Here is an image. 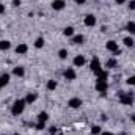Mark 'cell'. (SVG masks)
<instances>
[{
    "mask_svg": "<svg viewBox=\"0 0 135 135\" xmlns=\"http://www.w3.org/2000/svg\"><path fill=\"white\" fill-rule=\"evenodd\" d=\"M44 127H46V123H38V124H36V129H38V131H42Z\"/></svg>",
    "mask_w": 135,
    "mask_h": 135,
    "instance_id": "obj_28",
    "label": "cell"
},
{
    "mask_svg": "<svg viewBox=\"0 0 135 135\" xmlns=\"http://www.w3.org/2000/svg\"><path fill=\"white\" fill-rule=\"evenodd\" d=\"M57 86H58L57 80H49V82H47V90H49V91H55Z\"/></svg>",
    "mask_w": 135,
    "mask_h": 135,
    "instance_id": "obj_17",
    "label": "cell"
},
{
    "mask_svg": "<svg viewBox=\"0 0 135 135\" xmlns=\"http://www.w3.org/2000/svg\"><path fill=\"white\" fill-rule=\"evenodd\" d=\"M118 98H119V102L124 105H132V102H134V96L131 93H126V91H121Z\"/></svg>",
    "mask_w": 135,
    "mask_h": 135,
    "instance_id": "obj_2",
    "label": "cell"
},
{
    "mask_svg": "<svg viewBox=\"0 0 135 135\" xmlns=\"http://www.w3.org/2000/svg\"><path fill=\"white\" fill-rule=\"evenodd\" d=\"M14 135H19V134H14Z\"/></svg>",
    "mask_w": 135,
    "mask_h": 135,
    "instance_id": "obj_37",
    "label": "cell"
},
{
    "mask_svg": "<svg viewBox=\"0 0 135 135\" xmlns=\"http://www.w3.org/2000/svg\"><path fill=\"white\" fill-rule=\"evenodd\" d=\"M85 63H86V60H85L83 55H77V57L74 58V66L75 68H82Z\"/></svg>",
    "mask_w": 135,
    "mask_h": 135,
    "instance_id": "obj_9",
    "label": "cell"
},
{
    "mask_svg": "<svg viewBox=\"0 0 135 135\" xmlns=\"http://www.w3.org/2000/svg\"><path fill=\"white\" fill-rule=\"evenodd\" d=\"M49 119V115H47V112H41L39 115H38V123H46Z\"/></svg>",
    "mask_w": 135,
    "mask_h": 135,
    "instance_id": "obj_18",
    "label": "cell"
},
{
    "mask_svg": "<svg viewBox=\"0 0 135 135\" xmlns=\"http://www.w3.org/2000/svg\"><path fill=\"white\" fill-rule=\"evenodd\" d=\"M96 75H98V80H107V79H108V72H107L105 69H101Z\"/></svg>",
    "mask_w": 135,
    "mask_h": 135,
    "instance_id": "obj_16",
    "label": "cell"
},
{
    "mask_svg": "<svg viewBox=\"0 0 135 135\" xmlns=\"http://www.w3.org/2000/svg\"><path fill=\"white\" fill-rule=\"evenodd\" d=\"M36 98H38V96H36L35 93H28V94L25 96V102H27V104H33V102L36 101Z\"/></svg>",
    "mask_w": 135,
    "mask_h": 135,
    "instance_id": "obj_20",
    "label": "cell"
},
{
    "mask_svg": "<svg viewBox=\"0 0 135 135\" xmlns=\"http://www.w3.org/2000/svg\"><path fill=\"white\" fill-rule=\"evenodd\" d=\"M42 46H44V38H42V36L36 38V41H35V47H36V49H41Z\"/></svg>",
    "mask_w": 135,
    "mask_h": 135,
    "instance_id": "obj_23",
    "label": "cell"
},
{
    "mask_svg": "<svg viewBox=\"0 0 135 135\" xmlns=\"http://www.w3.org/2000/svg\"><path fill=\"white\" fill-rule=\"evenodd\" d=\"M8 82H9V74H8V72L2 74V75H0V88H3L5 85H8Z\"/></svg>",
    "mask_w": 135,
    "mask_h": 135,
    "instance_id": "obj_12",
    "label": "cell"
},
{
    "mask_svg": "<svg viewBox=\"0 0 135 135\" xmlns=\"http://www.w3.org/2000/svg\"><path fill=\"white\" fill-rule=\"evenodd\" d=\"M101 132H102L101 126H93V127H91V134L93 135H99Z\"/></svg>",
    "mask_w": 135,
    "mask_h": 135,
    "instance_id": "obj_26",
    "label": "cell"
},
{
    "mask_svg": "<svg viewBox=\"0 0 135 135\" xmlns=\"http://www.w3.org/2000/svg\"><path fill=\"white\" fill-rule=\"evenodd\" d=\"M101 135H113L112 132H101Z\"/></svg>",
    "mask_w": 135,
    "mask_h": 135,
    "instance_id": "obj_35",
    "label": "cell"
},
{
    "mask_svg": "<svg viewBox=\"0 0 135 135\" xmlns=\"http://www.w3.org/2000/svg\"><path fill=\"white\" fill-rule=\"evenodd\" d=\"M129 9L135 11V0H131V2H129Z\"/></svg>",
    "mask_w": 135,
    "mask_h": 135,
    "instance_id": "obj_29",
    "label": "cell"
},
{
    "mask_svg": "<svg viewBox=\"0 0 135 135\" xmlns=\"http://www.w3.org/2000/svg\"><path fill=\"white\" fill-rule=\"evenodd\" d=\"M126 30H127L131 35H135V22H127V25H126Z\"/></svg>",
    "mask_w": 135,
    "mask_h": 135,
    "instance_id": "obj_22",
    "label": "cell"
},
{
    "mask_svg": "<svg viewBox=\"0 0 135 135\" xmlns=\"http://www.w3.org/2000/svg\"><path fill=\"white\" fill-rule=\"evenodd\" d=\"M11 47V42L9 41H6V39H2L0 41V50H8Z\"/></svg>",
    "mask_w": 135,
    "mask_h": 135,
    "instance_id": "obj_19",
    "label": "cell"
},
{
    "mask_svg": "<svg viewBox=\"0 0 135 135\" xmlns=\"http://www.w3.org/2000/svg\"><path fill=\"white\" fill-rule=\"evenodd\" d=\"M96 90L104 96V94L107 93V90H108V83H107V80H96Z\"/></svg>",
    "mask_w": 135,
    "mask_h": 135,
    "instance_id": "obj_4",
    "label": "cell"
},
{
    "mask_svg": "<svg viewBox=\"0 0 135 135\" xmlns=\"http://www.w3.org/2000/svg\"><path fill=\"white\" fill-rule=\"evenodd\" d=\"M63 75H65V79L69 80V82H72V80H75V77H77V74H75V71H74V68H68L66 71L63 72Z\"/></svg>",
    "mask_w": 135,
    "mask_h": 135,
    "instance_id": "obj_5",
    "label": "cell"
},
{
    "mask_svg": "<svg viewBox=\"0 0 135 135\" xmlns=\"http://www.w3.org/2000/svg\"><path fill=\"white\" fill-rule=\"evenodd\" d=\"M82 104H83V101H82L80 98H72V99L68 101V105H69L71 108H80Z\"/></svg>",
    "mask_w": 135,
    "mask_h": 135,
    "instance_id": "obj_6",
    "label": "cell"
},
{
    "mask_svg": "<svg viewBox=\"0 0 135 135\" xmlns=\"http://www.w3.org/2000/svg\"><path fill=\"white\" fill-rule=\"evenodd\" d=\"M105 49H107L108 52L115 54V55L121 54V50H119V47H118V42H116V41H107V44H105Z\"/></svg>",
    "mask_w": 135,
    "mask_h": 135,
    "instance_id": "obj_3",
    "label": "cell"
},
{
    "mask_svg": "<svg viewBox=\"0 0 135 135\" xmlns=\"http://www.w3.org/2000/svg\"><path fill=\"white\" fill-rule=\"evenodd\" d=\"M65 6H66V2L65 0H54L52 2V8L55 11H61V9H65Z\"/></svg>",
    "mask_w": 135,
    "mask_h": 135,
    "instance_id": "obj_8",
    "label": "cell"
},
{
    "mask_svg": "<svg viewBox=\"0 0 135 135\" xmlns=\"http://www.w3.org/2000/svg\"><path fill=\"white\" fill-rule=\"evenodd\" d=\"M58 134V129L57 127H50V135H57Z\"/></svg>",
    "mask_w": 135,
    "mask_h": 135,
    "instance_id": "obj_30",
    "label": "cell"
},
{
    "mask_svg": "<svg viewBox=\"0 0 135 135\" xmlns=\"http://www.w3.org/2000/svg\"><path fill=\"white\" fill-rule=\"evenodd\" d=\"M83 41H85V36L83 35H75V36H72V42L74 44H83Z\"/></svg>",
    "mask_w": 135,
    "mask_h": 135,
    "instance_id": "obj_15",
    "label": "cell"
},
{
    "mask_svg": "<svg viewBox=\"0 0 135 135\" xmlns=\"http://www.w3.org/2000/svg\"><path fill=\"white\" fill-rule=\"evenodd\" d=\"M2 13H5V5L0 3V14H2Z\"/></svg>",
    "mask_w": 135,
    "mask_h": 135,
    "instance_id": "obj_33",
    "label": "cell"
},
{
    "mask_svg": "<svg viewBox=\"0 0 135 135\" xmlns=\"http://www.w3.org/2000/svg\"><path fill=\"white\" fill-rule=\"evenodd\" d=\"M118 66V61H116V58H108L107 61H105V68L107 69H113V68Z\"/></svg>",
    "mask_w": 135,
    "mask_h": 135,
    "instance_id": "obj_14",
    "label": "cell"
},
{
    "mask_svg": "<svg viewBox=\"0 0 135 135\" xmlns=\"http://www.w3.org/2000/svg\"><path fill=\"white\" fill-rule=\"evenodd\" d=\"M127 85L135 86V75H132V77H129V79H127Z\"/></svg>",
    "mask_w": 135,
    "mask_h": 135,
    "instance_id": "obj_27",
    "label": "cell"
},
{
    "mask_svg": "<svg viewBox=\"0 0 135 135\" xmlns=\"http://www.w3.org/2000/svg\"><path fill=\"white\" fill-rule=\"evenodd\" d=\"M132 121H134V123H135V115H134V116H132Z\"/></svg>",
    "mask_w": 135,
    "mask_h": 135,
    "instance_id": "obj_36",
    "label": "cell"
},
{
    "mask_svg": "<svg viewBox=\"0 0 135 135\" xmlns=\"http://www.w3.org/2000/svg\"><path fill=\"white\" fill-rule=\"evenodd\" d=\"M123 42H124V46H126V47H134V39H132V38H131V36H127V38H124V39H123Z\"/></svg>",
    "mask_w": 135,
    "mask_h": 135,
    "instance_id": "obj_21",
    "label": "cell"
},
{
    "mask_svg": "<svg viewBox=\"0 0 135 135\" xmlns=\"http://www.w3.org/2000/svg\"><path fill=\"white\" fill-rule=\"evenodd\" d=\"M96 16H93V14H88V16H85V19H83V24L86 25V27H94L96 25Z\"/></svg>",
    "mask_w": 135,
    "mask_h": 135,
    "instance_id": "obj_7",
    "label": "cell"
},
{
    "mask_svg": "<svg viewBox=\"0 0 135 135\" xmlns=\"http://www.w3.org/2000/svg\"><path fill=\"white\" fill-rule=\"evenodd\" d=\"M13 74H14L16 77H24V75H25V69L22 66H16L13 69Z\"/></svg>",
    "mask_w": 135,
    "mask_h": 135,
    "instance_id": "obj_13",
    "label": "cell"
},
{
    "mask_svg": "<svg viewBox=\"0 0 135 135\" xmlns=\"http://www.w3.org/2000/svg\"><path fill=\"white\" fill-rule=\"evenodd\" d=\"M74 2H75L77 5H85V2H86V0H74Z\"/></svg>",
    "mask_w": 135,
    "mask_h": 135,
    "instance_id": "obj_32",
    "label": "cell"
},
{
    "mask_svg": "<svg viewBox=\"0 0 135 135\" xmlns=\"http://www.w3.org/2000/svg\"><path fill=\"white\" fill-rule=\"evenodd\" d=\"M58 57H60L61 60H66L68 58V50L66 49H60V50H58Z\"/></svg>",
    "mask_w": 135,
    "mask_h": 135,
    "instance_id": "obj_24",
    "label": "cell"
},
{
    "mask_svg": "<svg viewBox=\"0 0 135 135\" xmlns=\"http://www.w3.org/2000/svg\"><path fill=\"white\" fill-rule=\"evenodd\" d=\"M25 105H27V102H25V99H17V101H16L14 104H13V107H11V113H13L14 116L21 115V113L24 112Z\"/></svg>",
    "mask_w": 135,
    "mask_h": 135,
    "instance_id": "obj_1",
    "label": "cell"
},
{
    "mask_svg": "<svg viewBox=\"0 0 135 135\" xmlns=\"http://www.w3.org/2000/svg\"><path fill=\"white\" fill-rule=\"evenodd\" d=\"M101 69H102V66H101V63H99V60L98 58H93V61H91V71L94 74H98Z\"/></svg>",
    "mask_w": 135,
    "mask_h": 135,
    "instance_id": "obj_10",
    "label": "cell"
},
{
    "mask_svg": "<svg viewBox=\"0 0 135 135\" xmlns=\"http://www.w3.org/2000/svg\"><path fill=\"white\" fill-rule=\"evenodd\" d=\"M27 50H28V46H27V44H24V42H22V44H19V46L16 47V54H17V55H25V54H27Z\"/></svg>",
    "mask_w": 135,
    "mask_h": 135,
    "instance_id": "obj_11",
    "label": "cell"
},
{
    "mask_svg": "<svg viewBox=\"0 0 135 135\" xmlns=\"http://www.w3.org/2000/svg\"><path fill=\"white\" fill-rule=\"evenodd\" d=\"M63 35H65V36H74V28H72V27H66V28L63 30Z\"/></svg>",
    "mask_w": 135,
    "mask_h": 135,
    "instance_id": "obj_25",
    "label": "cell"
},
{
    "mask_svg": "<svg viewBox=\"0 0 135 135\" xmlns=\"http://www.w3.org/2000/svg\"><path fill=\"white\" fill-rule=\"evenodd\" d=\"M13 6H21V0H13Z\"/></svg>",
    "mask_w": 135,
    "mask_h": 135,
    "instance_id": "obj_31",
    "label": "cell"
},
{
    "mask_svg": "<svg viewBox=\"0 0 135 135\" xmlns=\"http://www.w3.org/2000/svg\"><path fill=\"white\" fill-rule=\"evenodd\" d=\"M115 2H116V3H118V5H123V3H124V2H126V0H115Z\"/></svg>",
    "mask_w": 135,
    "mask_h": 135,
    "instance_id": "obj_34",
    "label": "cell"
}]
</instances>
